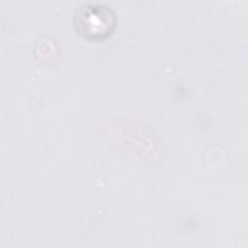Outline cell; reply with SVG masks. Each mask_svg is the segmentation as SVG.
<instances>
[{"mask_svg": "<svg viewBox=\"0 0 248 248\" xmlns=\"http://www.w3.org/2000/svg\"><path fill=\"white\" fill-rule=\"evenodd\" d=\"M74 21L82 37L96 40L107 37L113 30L115 16L108 6L83 4L76 10Z\"/></svg>", "mask_w": 248, "mask_h": 248, "instance_id": "cell-1", "label": "cell"}]
</instances>
